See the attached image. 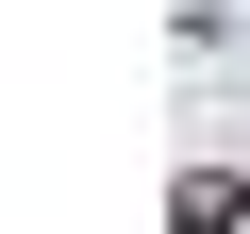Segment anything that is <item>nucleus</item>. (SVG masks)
I'll use <instances>...</instances> for the list:
<instances>
[{
	"mask_svg": "<svg viewBox=\"0 0 250 234\" xmlns=\"http://www.w3.org/2000/svg\"><path fill=\"white\" fill-rule=\"evenodd\" d=\"M167 217H184V234H250V184H233V167H184Z\"/></svg>",
	"mask_w": 250,
	"mask_h": 234,
	"instance_id": "f257e3e1",
	"label": "nucleus"
}]
</instances>
